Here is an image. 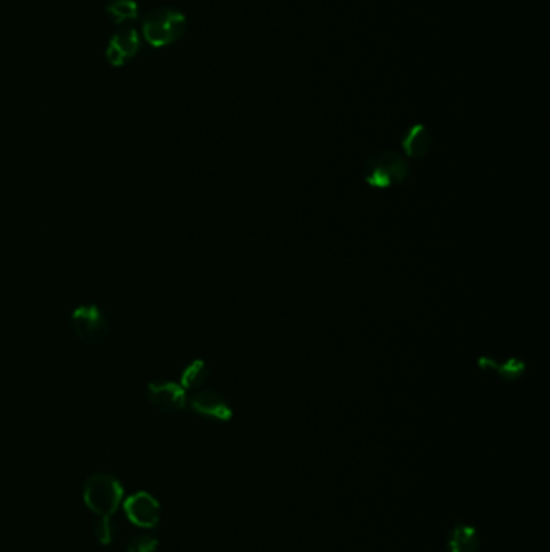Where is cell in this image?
Wrapping results in <instances>:
<instances>
[{
  "label": "cell",
  "instance_id": "6da1fadb",
  "mask_svg": "<svg viewBox=\"0 0 550 552\" xmlns=\"http://www.w3.org/2000/svg\"><path fill=\"white\" fill-rule=\"evenodd\" d=\"M142 38L154 49L173 46L185 38L187 16L178 8L158 7L142 20Z\"/></svg>",
  "mask_w": 550,
  "mask_h": 552
},
{
  "label": "cell",
  "instance_id": "7a4b0ae2",
  "mask_svg": "<svg viewBox=\"0 0 550 552\" xmlns=\"http://www.w3.org/2000/svg\"><path fill=\"white\" fill-rule=\"evenodd\" d=\"M362 175L368 186L389 189L407 183L410 178V165L402 154L386 149L366 160Z\"/></svg>",
  "mask_w": 550,
  "mask_h": 552
},
{
  "label": "cell",
  "instance_id": "3957f363",
  "mask_svg": "<svg viewBox=\"0 0 550 552\" xmlns=\"http://www.w3.org/2000/svg\"><path fill=\"white\" fill-rule=\"evenodd\" d=\"M86 506L101 517H112L123 499V486L109 474L93 475L85 484Z\"/></svg>",
  "mask_w": 550,
  "mask_h": 552
},
{
  "label": "cell",
  "instance_id": "277c9868",
  "mask_svg": "<svg viewBox=\"0 0 550 552\" xmlns=\"http://www.w3.org/2000/svg\"><path fill=\"white\" fill-rule=\"evenodd\" d=\"M71 327H73L75 335L87 344H99L107 338V333H109L107 317L104 315L101 307L94 303L81 305L73 311Z\"/></svg>",
  "mask_w": 550,
  "mask_h": 552
},
{
  "label": "cell",
  "instance_id": "5b68a950",
  "mask_svg": "<svg viewBox=\"0 0 550 552\" xmlns=\"http://www.w3.org/2000/svg\"><path fill=\"white\" fill-rule=\"evenodd\" d=\"M193 412L203 419L215 421H230L233 419V407L221 393L213 389H202L187 401Z\"/></svg>",
  "mask_w": 550,
  "mask_h": 552
},
{
  "label": "cell",
  "instance_id": "8992f818",
  "mask_svg": "<svg viewBox=\"0 0 550 552\" xmlns=\"http://www.w3.org/2000/svg\"><path fill=\"white\" fill-rule=\"evenodd\" d=\"M140 44H142V40H140V32L130 26L122 28L110 38L107 49H105V60L112 67H117V68L123 67L128 60H131L140 54Z\"/></svg>",
  "mask_w": 550,
  "mask_h": 552
},
{
  "label": "cell",
  "instance_id": "52a82bcc",
  "mask_svg": "<svg viewBox=\"0 0 550 552\" xmlns=\"http://www.w3.org/2000/svg\"><path fill=\"white\" fill-rule=\"evenodd\" d=\"M148 399L150 404L162 412H181L187 407L186 389L178 383H149Z\"/></svg>",
  "mask_w": 550,
  "mask_h": 552
},
{
  "label": "cell",
  "instance_id": "ba28073f",
  "mask_svg": "<svg viewBox=\"0 0 550 552\" xmlns=\"http://www.w3.org/2000/svg\"><path fill=\"white\" fill-rule=\"evenodd\" d=\"M124 512L128 515V519L140 529H154L160 521L158 501L144 491L126 499Z\"/></svg>",
  "mask_w": 550,
  "mask_h": 552
},
{
  "label": "cell",
  "instance_id": "9c48e42d",
  "mask_svg": "<svg viewBox=\"0 0 550 552\" xmlns=\"http://www.w3.org/2000/svg\"><path fill=\"white\" fill-rule=\"evenodd\" d=\"M433 134L423 123L411 125L402 138L403 154L411 160H423L433 149Z\"/></svg>",
  "mask_w": 550,
  "mask_h": 552
},
{
  "label": "cell",
  "instance_id": "30bf717a",
  "mask_svg": "<svg viewBox=\"0 0 550 552\" xmlns=\"http://www.w3.org/2000/svg\"><path fill=\"white\" fill-rule=\"evenodd\" d=\"M476 364L481 370L499 375L504 382L509 383L518 382L519 378L527 374V362L515 357L507 358L505 362H499L489 356H481Z\"/></svg>",
  "mask_w": 550,
  "mask_h": 552
},
{
  "label": "cell",
  "instance_id": "8fae6325",
  "mask_svg": "<svg viewBox=\"0 0 550 552\" xmlns=\"http://www.w3.org/2000/svg\"><path fill=\"white\" fill-rule=\"evenodd\" d=\"M447 549L449 552H480L481 538L478 529L466 523H458L450 529Z\"/></svg>",
  "mask_w": 550,
  "mask_h": 552
},
{
  "label": "cell",
  "instance_id": "7c38bea8",
  "mask_svg": "<svg viewBox=\"0 0 550 552\" xmlns=\"http://www.w3.org/2000/svg\"><path fill=\"white\" fill-rule=\"evenodd\" d=\"M210 380V368L207 364L195 358L191 364L185 366V370L181 372L179 376V385L185 389H199L207 385Z\"/></svg>",
  "mask_w": 550,
  "mask_h": 552
},
{
  "label": "cell",
  "instance_id": "4fadbf2b",
  "mask_svg": "<svg viewBox=\"0 0 550 552\" xmlns=\"http://www.w3.org/2000/svg\"><path fill=\"white\" fill-rule=\"evenodd\" d=\"M105 14L112 18L113 23L123 26L138 20L140 5L136 0H110L105 5Z\"/></svg>",
  "mask_w": 550,
  "mask_h": 552
},
{
  "label": "cell",
  "instance_id": "5bb4252c",
  "mask_svg": "<svg viewBox=\"0 0 550 552\" xmlns=\"http://www.w3.org/2000/svg\"><path fill=\"white\" fill-rule=\"evenodd\" d=\"M158 546V539L152 535H138L131 538L126 546V552H154Z\"/></svg>",
  "mask_w": 550,
  "mask_h": 552
},
{
  "label": "cell",
  "instance_id": "9a60e30c",
  "mask_svg": "<svg viewBox=\"0 0 550 552\" xmlns=\"http://www.w3.org/2000/svg\"><path fill=\"white\" fill-rule=\"evenodd\" d=\"M95 537L101 541L102 545H110L112 537H113V529H112V521L110 517H101V520L95 525Z\"/></svg>",
  "mask_w": 550,
  "mask_h": 552
}]
</instances>
